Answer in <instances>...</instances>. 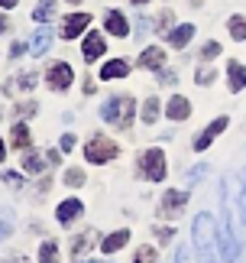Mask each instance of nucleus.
Here are the masks:
<instances>
[{
	"label": "nucleus",
	"instance_id": "nucleus-27",
	"mask_svg": "<svg viewBox=\"0 0 246 263\" xmlns=\"http://www.w3.org/2000/svg\"><path fill=\"white\" fill-rule=\"evenodd\" d=\"M91 240H94V231H88V234L85 237H78L75 240V247H71V250H75V254L81 257V254H88V247H91Z\"/></svg>",
	"mask_w": 246,
	"mask_h": 263
},
{
	"label": "nucleus",
	"instance_id": "nucleus-42",
	"mask_svg": "<svg viewBox=\"0 0 246 263\" xmlns=\"http://www.w3.org/2000/svg\"><path fill=\"white\" fill-rule=\"evenodd\" d=\"M91 263H107V260H91Z\"/></svg>",
	"mask_w": 246,
	"mask_h": 263
},
{
	"label": "nucleus",
	"instance_id": "nucleus-11",
	"mask_svg": "<svg viewBox=\"0 0 246 263\" xmlns=\"http://www.w3.org/2000/svg\"><path fill=\"white\" fill-rule=\"evenodd\" d=\"M49 43H52V29H49V26H43V29H36V33H33V39H29V52H33V55H43L46 52V49H49Z\"/></svg>",
	"mask_w": 246,
	"mask_h": 263
},
{
	"label": "nucleus",
	"instance_id": "nucleus-3",
	"mask_svg": "<svg viewBox=\"0 0 246 263\" xmlns=\"http://www.w3.org/2000/svg\"><path fill=\"white\" fill-rule=\"evenodd\" d=\"M139 173L149 182L166 179V156H162V149H146V153L139 156Z\"/></svg>",
	"mask_w": 246,
	"mask_h": 263
},
{
	"label": "nucleus",
	"instance_id": "nucleus-17",
	"mask_svg": "<svg viewBox=\"0 0 246 263\" xmlns=\"http://www.w3.org/2000/svg\"><path fill=\"white\" fill-rule=\"evenodd\" d=\"M162 62H166V52H162L159 46H149L146 52L139 55V62H136V65H142V68H159Z\"/></svg>",
	"mask_w": 246,
	"mask_h": 263
},
{
	"label": "nucleus",
	"instance_id": "nucleus-13",
	"mask_svg": "<svg viewBox=\"0 0 246 263\" xmlns=\"http://www.w3.org/2000/svg\"><path fill=\"white\" fill-rule=\"evenodd\" d=\"M81 208H85V205H81L78 198H65V201H61V205H58V211H55V218L61 221V224H68L71 218H78V215H81Z\"/></svg>",
	"mask_w": 246,
	"mask_h": 263
},
{
	"label": "nucleus",
	"instance_id": "nucleus-2",
	"mask_svg": "<svg viewBox=\"0 0 246 263\" xmlns=\"http://www.w3.org/2000/svg\"><path fill=\"white\" fill-rule=\"evenodd\" d=\"M133 114H136V104H133L130 95H114L100 104V117H104L107 124H117V127H130Z\"/></svg>",
	"mask_w": 246,
	"mask_h": 263
},
{
	"label": "nucleus",
	"instance_id": "nucleus-6",
	"mask_svg": "<svg viewBox=\"0 0 246 263\" xmlns=\"http://www.w3.org/2000/svg\"><path fill=\"white\" fill-rule=\"evenodd\" d=\"M46 82H49V88L65 91V88H71V82H75V72H71V68H68L65 62H55V65H49Z\"/></svg>",
	"mask_w": 246,
	"mask_h": 263
},
{
	"label": "nucleus",
	"instance_id": "nucleus-28",
	"mask_svg": "<svg viewBox=\"0 0 246 263\" xmlns=\"http://www.w3.org/2000/svg\"><path fill=\"white\" fill-rule=\"evenodd\" d=\"M65 182H68V185H81V182H85V173H81V169H68Z\"/></svg>",
	"mask_w": 246,
	"mask_h": 263
},
{
	"label": "nucleus",
	"instance_id": "nucleus-39",
	"mask_svg": "<svg viewBox=\"0 0 246 263\" xmlns=\"http://www.w3.org/2000/svg\"><path fill=\"white\" fill-rule=\"evenodd\" d=\"M4 29H10V20H7V16H0V33H4Z\"/></svg>",
	"mask_w": 246,
	"mask_h": 263
},
{
	"label": "nucleus",
	"instance_id": "nucleus-23",
	"mask_svg": "<svg viewBox=\"0 0 246 263\" xmlns=\"http://www.w3.org/2000/svg\"><path fill=\"white\" fill-rule=\"evenodd\" d=\"M23 169H26V173H33V176H39V173H43V159H39V153H36V149H29V153L23 156Z\"/></svg>",
	"mask_w": 246,
	"mask_h": 263
},
{
	"label": "nucleus",
	"instance_id": "nucleus-32",
	"mask_svg": "<svg viewBox=\"0 0 246 263\" xmlns=\"http://www.w3.org/2000/svg\"><path fill=\"white\" fill-rule=\"evenodd\" d=\"M194 82H198V85H208V82H214V68H211V72H208V68H201V72L194 75Z\"/></svg>",
	"mask_w": 246,
	"mask_h": 263
},
{
	"label": "nucleus",
	"instance_id": "nucleus-18",
	"mask_svg": "<svg viewBox=\"0 0 246 263\" xmlns=\"http://www.w3.org/2000/svg\"><path fill=\"white\" fill-rule=\"evenodd\" d=\"M130 72V65L123 62V59H114V62H104V68H100V78L104 82H110V78H123Z\"/></svg>",
	"mask_w": 246,
	"mask_h": 263
},
{
	"label": "nucleus",
	"instance_id": "nucleus-34",
	"mask_svg": "<svg viewBox=\"0 0 246 263\" xmlns=\"http://www.w3.org/2000/svg\"><path fill=\"white\" fill-rule=\"evenodd\" d=\"M16 114H19V117H26V114H36V101H29V104H19V107H16Z\"/></svg>",
	"mask_w": 246,
	"mask_h": 263
},
{
	"label": "nucleus",
	"instance_id": "nucleus-40",
	"mask_svg": "<svg viewBox=\"0 0 246 263\" xmlns=\"http://www.w3.org/2000/svg\"><path fill=\"white\" fill-rule=\"evenodd\" d=\"M4 156H7V149H4V140H0V163H4Z\"/></svg>",
	"mask_w": 246,
	"mask_h": 263
},
{
	"label": "nucleus",
	"instance_id": "nucleus-33",
	"mask_svg": "<svg viewBox=\"0 0 246 263\" xmlns=\"http://www.w3.org/2000/svg\"><path fill=\"white\" fill-rule=\"evenodd\" d=\"M201 55H204V59H217V55H220V46H217V43H208Z\"/></svg>",
	"mask_w": 246,
	"mask_h": 263
},
{
	"label": "nucleus",
	"instance_id": "nucleus-4",
	"mask_svg": "<svg viewBox=\"0 0 246 263\" xmlns=\"http://www.w3.org/2000/svg\"><path fill=\"white\" fill-rule=\"evenodd\" d=\"M120 153V149H117V143H114V140H107V137H94V140H91V143L85 146V156H88V163H107V159H114Z\"/></svg>",
	"mask_w": 246,
	"mask_h": 263
},
{
	"label": "nucleus",
	"instance_id": "nucleus-8",
	"mask_svg": "<svg viewBox=\"0 0 246 263\" xmlns=\"http://www.w3.org/2000/svg\"><path fill=\"white\" fill-rule=\"evenodd\" d=\"M88 23H91L88 13H71V16H65V23H61L58 33H61V39H75L88 29Z\"/></svg>",
	"mask_w": 246,
	"mask_h": 263
},
{
	"label": "nucleus",
	"instance_id": "nucleus-16",
	"mask_svg": "<svg viewBox=\"0 0 246 263\" xmlns=\"http://www.w3.org/2000/svg\"><path fill=\"white\" fill-rule=\"evenodd\" d=\"M127 240H130V231L123 228V231H117V234H110V237L100 240V250H104V254H117V250L127 244Z\"/></svg>",
	"mask_w": 246,
	"mask_h": 263
},
{
	"label": "nucleus",
	"instance_id": "nucleus-41",
	"mask_svg": "<svg viewBox=\"0 0 246 263\" xmlns=\"http://www.w3.org/2000/svg\"><path fill=\"white\" fill-rule=\"evenodd\" d=\"M133 4H149V0H133Z\"/></svg>",
	"mask_w": 246,
	"mask_h": 263
},
{
	"label": "nucleus",
	"instance_id": "nucleus-31",
	"mask_svg": "<svg viewBox=\"0 0 246 263\" xmlns=\"http://www.w3.org/2000/svg\"><path fill=\"white\" fill-rule=\"evenodd\" d=\"M0 179H4L7 185H13V189H19V185H23V179H19V173H4Z\"/></svg>",
	"mask_w": 246,
	"mask_h": 263
},
{
	"label": "nucleus",
	"instance_id": "nucleus-19",
	"mask_svg": "<svg viewBox=\"0 0 246 263\" xmlns=\"http://www.w3.org/2000/svg\"><path fill=\"white\" fill-rule=\"evenodd\" d=\"M227 72H230V91H243L246 88V68L233 59V62L227 65Z\"/></svg>",
	"mask_w": 246,
	"mask_h": 263
},
{
	"label": "nucleus",
	"instance_id": "nucleus-25",
	"mask_svg": "<svg viewBox=\"0 0 246 263\" xmlns=\"http://www.w3.org/2000/svg\"><path fill=\"white\" fill-rule=\"evenodd\" d=\"M227 29H230L233 39H246V16H233L227 23Z\"/></svg>",
	"mask_w": 246,
	"mask_h": 263
},
{
	"label": "nucleus",
	"instance_id": "nucleus-15",
	"mask_svg": "<svg viewBox=\"0 0 246 263\" xmlns=\"http://www.w3.org/2000/svg\"><path fill=\"white\" fill-rule=\"evenodd\" d=\"M166 114H169V120H184V117L191 114L188 98H172V101H169V107H166Z\"/></svg>",
	"mask_w": 246,
	"mask_h": 263
},
{
	"label": "nucleus",
	"instance_id": "nucleus-20",
	"mask_svg": "<svg viewBox=\"0 0 246 263\" xmlns=\"http://www.w3.org/2000/svg\"><path fill=\"white\" fill-rule=\"evenodd\" d=\"M52 16H55V0H39V7L33 10V20H39V23H49Z\"/></svg>",
	"mask_w": 246,
	"mask_h": 263
},
{
	"label": "nucleus",
	"instance_id": "nucleus-21",
	"mask_svg": "<svg viewBox=\"0 0 246 263\" xmlns=\"http://www.w3.org/2000/svg\"><path fill=\"white\" fill-rule=\"evenodd\" d=\"M10 143H13V149H26L29 146V127L26 124H16L13 134H10Z\"/></svg>",
	"mask_w": 246,
	"mask_h": 263
},
{
	"label": "nucleus",
	"instance_id": "nucleus-22",
	"mask_svg": "<svg viewBox=\"0 0 246 263\" xmlns=\"http://www.w3.org/2000/svg\"><path fill=\"white\" fill-rule=\"evenodd\" d=\"M39 263H58V244L55 240H46L43 250H39Z\"/></svg>",
	"mask_w": 246,
	"mask_h": 263
},
{
	"label": "nucleus",
	"instance_id": "nucleus-29",
	"mask_svg": "<svg viewBox=\"0 0 246 263\" xmlns=\"http://www.w3.org/2000/svg\"><path fill=\"white\" fill-rule=\"evenodd\" d=\"M16 85H19V88H33V85H36V75H33V72H23V75L16 78Z\"/></svg>",
	"mask_w": 246,
	"mask_h": 263
},
{
	"label": "nucleus",
	"instance_id": "nucleus-36",
	"mask_svg": "<svg viewBox=\"0 0 246 263\" xmlns=\"http://www.w3.org/2000/svg\"><path fill=\"white\" fill-rule=\"evenodd\" d=\"M71 146H75V137L65 134V137H61V149H71Z\"/></svg>",
	"mask_w": 246,
	"mask_h": 263
},
{
	"label": "nucleus",
	"instance_id": "nucleus-10",
	"mask_svg": "<svg viewBox=\"0 0 246 263\" xmlns=\"http://www.w3.org/2000/svg\"><path fill=\"white\" fill-rule=\"evenodd\" d=\"M104 26H107V33L110 36H130V23H127V20H123V13H120V10H110V13L104 16Z\"/></svg>",
	"mask_w": 246,
	"mask_h": 263
},
{
	"label": "nucleus",
	"instance_id": "nucleus-14",
	"mask_svg": "<svg viewBox=\"0 0 246 263\" xmlns=\"http://www.w3.org/2000/svg\"><path fill=\"white\" fill-rule=\"evenodd\" d=\"M104 36H100V33H91L88 39H85V59H88V62H94V59L97 55H104Z\"/></svg>",
	"mask_w": 246,
	"mask_h": 263
},
{
	"label": "nucleus",
	"instance_id": "nucleus-26",
	"mask_svg": "<svg viewBox=\"0 0 246 263\" xmlns=\"http://www.w3.org/2000/svg\"><path fill=\"white\" fill-rule=\"evenodd\" d=\"M133 263H159V254L152 247H139L136 257H133Z\"/></svg>",
	"mask_w": 246,
	"mask_h": 263
},
{
	"label": "nucleus",
	"instance_id": "nucleus-30",
	"mask_svg": "<svg viewBox=\"0 0 246 263\" xmlns=\"http://www.w3.org/2000/svg\"><path fill=\"white\" fill-rule=\"evenodd\" d=\"M243 192H240V218H243V224H246V173H243Z\"/></svg>",
	"mask_w": 246,
	"mask_h": 263
},
{
	"label": "nucleus",
	"instance_id": "nucleus-9",
	"mask_svg": "<svg viewBox=\"0 0 246 263\" xmlns=\"http://www.w3.org/2000/svg\"><path fill=\"white\" fill-rule=\"evenodd\" d=\"M184 205H188V192L169 189L166 195H162V205H159V211H162V215H175V211H181Z\"/></svg>",
	"mask_w": 246,
	"mask_h": 263
},
{
	"label": "nucleus",
	"instance_id": "nucleus-43",
	"mask_svg": "<svg viewBox=\"0 0 246 263\" xmlns=\"http://www.w3.org/2000/svg\"><path fill=\"white\" fill-rule=\"evenodd\" d=\"M68 4H81V0H68Z\"/></svg>",
	"mask_w": 246,
	"mask_h": 263
},
{
	"label": "nucleus",
	"instance_id": "nucleus-35",
	"mask_svg": "<svg viewBox=\"0 0 246 263\" xmlns=\"http://www.w3.org/2000/svg\"><path fill=\"white\" fill-rule=\"evenodd\" d=\"M172 237V228H156V240L162 244V240H169Z\"/></svg>",
	"mask_w": 246,
	"mask_h": 263
},
{
	"label": "nucleus",
	"instance_id": "nucleus-7",
	"mask_svg": "<svg viewBox=\"0 0 246 263\" xmlns=\"http://www.w3.org/2000/svg\"><path fill=\"white\" fill-rule=\"evenodd\" d=\"M227 124H230L227 117H217V120H214L211 127H204L201 134L194 137V149H198V153H204V149H208V146L214 143V137H217V134H223V130H227Z\"/></svg>",
	"mask_w": 246,
	"mask_h": 263
},
{
	"label": "nucleus",
	"instance_id": "nucleus-24",
	"mask_svg": "<svg viewBox=\"0 0 246 263\" xmlns=\"http://www.w3.org/2000/svg\"><path fill=\"white\" fill-rule=\"evenodd\" d=\"M159 98H149L146 101V107H142V120H146V124H156V117H159Z\"/></svg>",
	"mask_w": 246,
	"mask_h": 263
},
{
	"label": "nucleus",
	"instance_id": "nucleus-38",
	"mask_svg": "<svg viewBox=\"0 0 246 263\" xmlns=\"http://www.w3.org/2000/svg\"><path fill=\"white\" fill-rule=\"evenodd\" d=\"M16 4H19V0H0V7H7V10H10V7H16Z\"/></svg>",
	"mask_w": 246,
	"mask_h": 263
},
{
	"label": "nucleus",
	"instance_id": "nucleus-1",
	"mask_svg": "<svg viewBox=\"0 0 246 263\" xmlns=\"http://www.w3.org/2000/svg\"><path fill=\"white\" fill-rule=\"evenodd\" d=\"M191 237H194V250H198L201 263H220L217 260V234H214V218L208 211H201L191 224Z\"/></svg>",
	"mask_w": 246,
	"mask_h": 263
},
{
	"label": "nucleus",
	"instance_id": "nucleus-12",
	"mask_svg": "<svg viewBox=\"0 0 246 263\" xmlns=\"http://www.w3.org/2000/svg\"><path fill=\"white\" fill-rule=\"evenodd\" d=\"M191 36H194V26L191 23H181V26H175L169 33V46H175V49H184L191 43Z\"/></svg>",
	"mask_w": 246,
	"mask_h": 263
},
{
	"label": "nucleus",
	"instance_id": "nucleus-5",
	"mask_svg": "<svg viewBox=\"0 0 246 263\" xmlns=\"http://www.w3.org/2000/svg\"><path fill=\"white\" fill-rule=\"evenodd\" d=\"M233 215H230V205H223V228H220V244H223V260L227 263H237L240 257V247L237 240H233Z\"/></svg>",
	"mask_w": 246,
	"mask_h": 263
},
{
	"label": "nucleus",
	"instance_id": "nucleus-37",
	"mask_svg": "<svg viewBox=\"0 0 246 263\" xmlns=\"http://www.w3.org/2000/svg\"><path fill=\"white\" fill-rule=\"evenodd\" d=\"M175 263H191V260L184 257V250H178V254H175Z\"/></svg>",
	"mask_w": 246,
	"mask_h": 263
}]
</instances>
